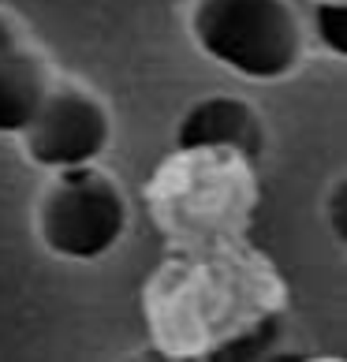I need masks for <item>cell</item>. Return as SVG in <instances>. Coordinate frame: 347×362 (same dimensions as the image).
<instances>
[{
    "mask_svg": "<svg viewBox=\"0 0 347 362\" xmlns=\"http://www.w3.org/2000/svg\"><path fill=\"white\" fill-rule=\"evenodd\" d=\"M314 34L329 57H347V0H317L314 4Z\"/></svg>",
    "mask_w": 347,
    "mask_h": 362,
    "instance_id": "8992f818",
    "label": "cell"
},
{
    "mask_svg": "<svg viewBox=\"0 0 347 362\" xmlns=\"http://www.w3.org/2000/svg\"><path fill=\"white\" fill-rule=\"evenodd\" d=\"M194 49L247 83H280L302 60V23L288 0H194Z\"/></svg>",
    "mask_w": 347,
    "mask_h": 362,
    "instance_id": "6da1fadb",
    "label": "cell"
},
{
    "mask_svg": "<svg viewBox=\"0 0 347 362\" xmlns=\"http://www.w3.org/2000/svg\"><path fill=\"white\" fill-rule=\"evenodd\" d=\"M127 198L98 165L49 172L34 209V232L60 262H101L127 232Z\"/></svg>",
    "mask_w": 347,
    "mask_h": 362,
    "instance_id": "7a4b0ae2",
    "label": "cell"
},
{
    "mask_svg": "<svg viewBox=\"0 0 347 362\" xmlns=\"http://www.w3.org/2000/svg\"><path fill=\"white\" fill-rule=\"evenodd\" d=\"M23 153L42 172L98 165L112 142V119L101 98L71 83H49L30 119L19 127Z\"/></svg>",
    "mask_w": 347,
    "mask_h": 362,
    "instance_id": "3957f363",
    "label": "cell"
},
{
    "mask_svg": "<svg viewBox=\"0 0 347 362\" xmlns=\"http://www.w3.org/2000/svg\"><path fill=\"white\" fill-rule=\"evenodd\" d=\"M310 4H317V0H310Z\"/></svg>",
    "mask_w": 347,
    "mask_h": 362,
    "instance_id": "52a82bcc",
    "label": "cell"
},
{
    "mask_svg": "<svg viewBox=\"0 0 347 362\" xmlns=\"http://www.w3.org/2000/svg\"><path fill=\"white\" fill-rule=\"evenodd\" d=\"M52 75L26 37L0 11V135H19V127L37 109Z\"/></svg>",
    "mask_w": 347,
    "mask_h": 362,
    "instance_id": "5b68a950",
    "label": "cell"
},
{
    "mask_svg": "<svg viewBox=\"0 0 347 362\" xmlns=\"http://www.w3.org/2000/svg\"><path fill=\"white\" fill-rule=\"evenodd\" d=\"M176 146L180 150H235L243 157H258L265 131L247 101L217 93V98L194 101L183 112L176 124Z\"/></svg>",
    "mask_w": 347,
    "mask_h": 362,
    "instance_id": "277c9868",
    "label": "cell"
}]
</instances>
